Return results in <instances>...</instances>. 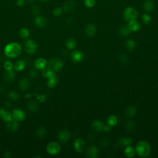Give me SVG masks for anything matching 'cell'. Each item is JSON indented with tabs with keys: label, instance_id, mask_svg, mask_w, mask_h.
<instances>
[{
	"label": "cell",
	"instance_id": "obj_1",
	"mask_svg": "<svg viewBox=\"0 0 158 158\" xmlns=\"http://www.w3.org/2000/svg\"><path fill=\"white\" fill-rule=\"evenodd\" d=\"M4 52L5 55L8 57H17L21 54L22 47L17 43L11 42L6 46Z\"/></svg>",
	"mask_w": 158,
	"mask_h": 158
},
{
	"label": "cell",
	"instance_id": "obj_2",
	"mask_svg": "<svg viewBox=\"0 0 158 158\" xmlns=\"http://www.w3.org/2000/svg\"><path fill=\"white\" fill-rule=\"evenodd\" d=\"M136 154L141 157H147L151 153V146L148 142L141 140L138 141L136 145Z\"/></svg>",
	"mask_w": 158,
	"mask_h": 158
},
{
	"label": "cell",
	"instance_id": "obj_3",
	"mask_svg": "<svg viewBox=\"0 0 158 158\" xmlns=\"http://www.w3.org/2000/svg\"><path fill=\"white\" fill-rule=\"evenodd\" d=\"M138 16V11L133 7L129 6L124 11V17L126 21L128 22L135 21Z\"/></svg>",
	"mask_w": 158,
	"mask_h": 158
},
{
	"label": "cell",
	"instance_id": "obj_4",
	"mask_svg": "<svg viewBox=\"0 0 158 158\" xmlns=\"http://www.w3.org/2000/svg\"><path fill=\"white\" fill-rule=\"evenodd\" d=\"M24 48L25 51L30 55H33L35 53L38 49L37 43L34 40H32L30 39H28L25 42Z\"/></svg>",
	"mask_w": 158,
	"mask_h": 158
},
{
	"label": "cell",
	"instance_id": "obj_5",
	"mask_svg": "<svg viewBox=\"0 0 158 158\" xmlns=\"http://www.w3.org/2000/svg\"><path fill=\"white\" fill-rule=\"evenodd\" d=\"M64 62L59 59H51L48 64V67L51 68L53 71L60 70L64 66Z\"/></svg>",
	"mask_w": 158,
	"mask_h": 158
},
{
	"label": "cell",
	"instance_id": "obj_6",
	"mask_svg": "<svg viewBox=\"0 0 158 158\" xmlns=\"http://www.w3.org/2000/svg\"><path fill=\"white\" fill-rule=\"evenodd\" d=\"M61 150L60 144L57 142L52 141L50 143L47 147V151L50 155H56L59 153Z\"/></svg>",
	"mask_w": 158,
	"mask_h": 158
},
{
	"label": "cell",
	"instance_id": "obj_7",
	"mask_svg": "<svg viewBox=\"0 0 158 158\" xmlns=\"http://www.w3.org/2000/svg\"><path fill=\"white\" fill-rule=\"evenodd\" d=\"M70 137L69 131L66 129H62L59 131L58 134V139L62 143L68 142Z\"/></svg>",
	"mask_w": 158,
	"mask_h": 158
},
{
	"label": "cell",
	"instance_id": "obj_8",
	"mask_svg": "<svg viewBox=\"0 0 158 158\" xmlns=\"http://www.w3.org/2000/svg\"><path fill=\"white\" fill-rule=\"evenodd\" d=\"M12 117L17 121H22L25 119V114L22 110L16 109L13 111Z\"/></svg>",
	"mask_w": 158,
	"mask_h": 158
},
{
	"label": "cell",
	"instance_id": "obj_9",
	"mask_svg": "<svg viewBox=\"0 0 158 158\" xmlns=\"http://www.w3.org/2000/svg\"><path fill=\"white\" fill-rule=\"evenodd\" d=\"M75 149L78 153H82L85 148V141L82 138H77L74 142Z\"/></svg>",
	"mask_w": 158,
	"mask_h": 158
},
{
	"label": "cell",
	"instance_id": "obj_10",
	"mask_svg": "<svg viewBox=\"0 0 158 158\" xmlns=\"http://www.w3.org/2000/svg\"><path fill=\"white\" fill-rule=\"evenodd\" d=\"M70 57L72 60L75 62H80L83 61V55L80 51H74L70 55Z\"/></svg>",
	"mask_w": 158,
	"mask_h": 158
},
{
	"label": "cell",
	"instance_id": "obj_11",
	"mask_svg": "<svg viewBox=\"0 0 158 158\" xmlns=\"http://www.w3.org/2000/svg\"><path fill=\"white\" fill-rule=\"evenodd\" d=\"M143 8L144 11L147 12H152L155 8L154 2L153 0H146L143 3Z\"/></svg>",
	"mask_w": 158,
	"mask_h": 158
},
{
	"label": "cell",
	"instance_id": "obj_12",
	"mask_svg": "<svg viewBox=\"0 0 158 158\" xmlns=\"http://www.w3.org/2000/svg\"><path fill=\"white\" fill-rule=\"evenodd\" d=\"M85 32L87 36L90 37H93L95 35L96 33V26L93 24H89L86 26V27H85Z\"/></svg>",
	"mask_w": 158,
	"mask_h": 158
},
{
	"label": "cell",
	"instance_id": "obj_13",
	"mask_svg": "<svg viewBox=\"0 0 158 158\" xmlns=\"http://www.w3.org/2000/svg\"><path fill=\"white\" fill-rule=\"evenodd\" d=\"M99 151L95 146L91 145L87 148V156L89 158H96L98 156Z\"/></svg>",
	"mask_w": 158,
	"mask_h": 158
},
{
	"label": "cell",
	"instance_id": "obj_14",
	"mask_svg": "<svg viewBox=\"0 0 158 158\" xmlns=\"http://www.w3.org/2000/svg\"><path fill=\"white\" fill-rule=\"evenodd\" d=\"M34 22L35 25L40 28H43L47 25V19L42 16H36L34 19Z\"/></svg>",
	"mask_w": 158,
	"mask_h": 158
},
{
	"label": "cell",
	"instance_id": "obj_15",
	"mask_svg": "<svg viewBox=\"0 0 158 158\" xmlns=\"http://www.w3.org/2000/svg\"><path fill=\"white\" fill-rule=\"evenodd\" d=\"M35 68L37 69H43L47 65V62L45 59L40 57L37 59L34 62Z\"/></svg>",
	"mask_w": 158,
	"mask_h": 158
},
{
	"label": "cell",
	"instance_id": "obj_16",
	"mask_svg": "<svg viewBox=\"0 0 158 158\" xmlns=\"http://www.w3.org/2000/svg\"><path fill=\"white\" fill-rule=\"evenodd\" d=\"M75 1L74 0H68L63 6V10L65 12H70L74 10L75 8Z\"/></svg>",
	"mask_w": 158,
	"mask_h": 158
},
{
	"label": "cell",
	"instance_id": "obj_17",
	"mask_svg": "<svg viewBox=\"0 0 158 158\" xmlns=\"http://www.w3.org/2000/svg\"><path fill=\"white\" fill-rule=\"evenodd\" d=\"M17 122L18 121L12 119L11 121L8 122L7 124H6V127L11 131H16L19 127V125Z\"/></svg>",
	"mask_w": 158,
	"mask_h": 158
},
{
	"label": "cell",
	"instance_id": "obj_18",
	"mask_svg": "<svg viewBox=\"0 0 158 158\" xmlns=\"http://www.w3.org/2000/svg\"><path fill=\"white\" fill-rule=\"evenodd\" d=\"M103 127H104L103 122L99 120H96L91 124L92 129H93V130H94L95 131H97V132L101 131L103 129Z\"/></svg>",
	"mask_w": 158,
	"mask_h": 158
},
{
	"label": "cell",
	"instance_id": "obj_19",
	"mask_svg": "<svg viewBox=\"0 0 158 158\" xmlns=\"http://www.w3.org/2000/svg\"><path fill=\"white\" fill-rule=\"evenodd\" d=\"M30 85V80L27 78H22L19 83V86L22 91L27 90L29 88Z\"/></svg>",
	"mask_w": 158,
	"mask_h": 158
},
{
	"label": "cell",
	"instance_id": "obj_20",
	"mask_svg": "<svg viewBox=\"0 0 158 158\" xmlns=\"http://www.w3.org/2000/svg\"><path fill=\"white\" fill-rule=\"evenodd\" d=\"M15 74L14 72L11 70H6L4 75V78L6 82H12L14 81L15 78Z\"/></svg>",
	"mask_w": 158,
	"mask_h": 158
},
{
	"label": "cell",
	"instance_id": "obj_21",
	"mask_svg": "<svg viewBox=\"0 0 158 158\" xmlns=\"http://www.w3.org/2000/svg\"><path fill=\"white\" fill-rule=\"evenodd\" d=\"M128 27L130 29V30L132 32H136L140 29V25L138 23L136 20L133 21H131L129 22V24L127 25Z\"/></svg>",
	"mask_w": 158,
	"mask_h": 158
},
{
	"label": "cell",
	"instance_id": "obj_22",
	"mask_svg": "<svg viewBox=\"0 0 158 158\" xmlns=\"http://www.w3.org/2000/svg\"><path fill=\"white\" fill-rule=\"evenodd\" d=\"M48 79V80L47 81V85L49 88H52L56 86V85L58 83V78L56 75L54 74L52 77Z\"/></svg>",
	"mask_w": 158,
	"mask_h": 158
},
{
	"label": "cell",
	"instance_id": "obj_23",
	"mask_svg": "<svg viewBox=\"0 0 158 158\" xmlns=\"http://www.w3.org/2000/svg\"><path fill=\"white\" fill-rule=\"evenodd\" d=\"M136 109L134 106H129L126 109V111H125V114L129 118L133 117L136 115Z\"/></svg>",
	"mask_w": 158,
	"mask_h": 158
},
{
	"label": "cell",
	"instance_id": "obj_24",
	"mask_svg": "<svg viewBox=\"0 0 158 158\" xmlns=\"http://www.w3.org/2000/svg\"><path fill=\"white\" fill-rule=\"evenodd\" d=\"M132 143V140L131 138L127 137V138H121L119 140H118V143L121 147H126L129 146L130 144Z\"/></svg>",
	"mask_w": 158,
	"mask_h": 158
},
{
	"label": "cell",
	"instance_id": "obj_25",
	"mask_svg": "<svg viewBox=\"0 0 158 158\" xmlns=\"http://www.w3.org/2000/svg\"><path fill=\"white\" fill-rule=\"evenodd\" d=\"M131 31L130 30L128 25H124L119 30V34L122 37H127L130 34Z\"/></svg>",
	"mask_w": 158,
	"mask_h": 158
},
{
	"label": "cell",
	"instance_id": "obj_26",
	"mask_svg": "<svg viewBox=\"0 0 158 158\" xmlns=\"http://www.w3.org/2000/svg\"><path fill=\"white\" fill-rule=\"evenodd\" d=\"M135 149L131 146H127V147L125 149L124 153L127 157H132L135 154Z\"/></svg>",
	"mask_w": 158,
	"mask_h": 158
},
{
	"label": "cell",
	"instance_id": "obj_27",
	"mask_svg": "<svg viewBox=\"0 0 158 158\" xmlns=\"http://www.w3.org/2000/svg\"><path fill=\"white\" fill-rule=\"evenodd\" d=\"M27 108L29 111L33 113L37 112L39 109V105L35 101H30L27 104Z\"/></svg>",
	"mask_w": 158,
	"mask_h": 158
},
{
	"label": "cell",
	"instance_id": "obj_28",
	"mask_svg": "<svg viewBox=\"0 0 158 158\" xmlns=\"http://www.w3.org/2000/svg\"><path fill=\"white\" fill-rule=\"evenodd\" d=\"M25 62L23 60H19L17 61H16V62L15 63L14 65V69H15V70L19 72V71H22L24 69L25 67Z\"/></svg>",
	"mask_w": 158,
	"mask_h": 158
},
{
	"label": "cell",
	"instance_id": "obj_29",
	"mask_svg": "<svg viewBox=\"0 0 158 158\" xmlns=\"http://www.w3.org/2000/svg\"><path fill=\"white\" fill-rule=\"evenodd\" d=\"M76 40L74 38H69L66 43H65V46H66V48L70 50H73L76 46Z\"/></svg>",
	"mask_w": 158,
	"mask_h": 158
},
{
	"label": "cell",
	"instance_id": "obj_30",
	"mask_svg": "<svg viewBox=\"0 0 158 158\" xmlns=\"http://www.w3.org/2000/svg\"><path fill=\"white\" fill-rule=\"evenodd\" d=\"M42 74L45 77L49 78L53 75L55 74H54V71L52 70L51 68H50L49 67H47V68L45 67L44 69H42Z\"/></svg>",
	"mask_w": 158,
	"mask_h": 158
},
{
	"label": "cell",
	"instance_id": "obj_31",
	"mask_svg": "<svg viewBox=\"0 0 158 158\" xmlns=\"http://www.w3.org/2000/svg\"><path fill=\"white\" fill-rule=\"evenodd\" d=\"M108 124L111 127H114L116 126L118 122V119L117 116L114 115H111L108 118Z\"/></svg>",
	"mask_w": 158,
	"mask_h": 158
},
{
	"label": "cell",
	"instance_id": "obj_32",
	"mask_svg": "<svg viewBox=\"0 0 158 158\" xmlns=\"http://www.w3.org/2000/svg\"><path fill=\"white\" fill-rule=\"evenodd\" d=\"M125 126H126V129L127 130L129 131H132L135 129V123L133 121L129 120L126 122Z\"/></svg>",
	"mask_w": 158,
	"mask_h": 158
},
{
	"label": "cell",
	"instance_id": "obj_33",
	"mask_svg": "<svg viewBox=\"0 0 158 158\" xmlns=\"http://www.w3.org/2000/svg\"><path fill=\"white\" fill-rule=\"evenodd\" d=\"M126 47L129 51H133L136 47V43L132 39H129L126 42Z\"/></svg>",
	"mask_w": 158,
	"mask_h": 158
},
{
	"label": "cell",
	"instance_id": "obj_34",
	"mask_svg": "<svg viewBox=\"0 0 158 158\" xmlns=\"http://www.w3.org/2000/svg\"><path fill=\"white\" fill-rule=\"evenodd\" d=\"M1 118L4 121L8 122L11 121L13 119L12 114H11L9 111H5L1 116Z\"/></svg>",
	"mask_w": 158,
	"mask_h": 158
},
{
	"label": "cell",
	"instance_id": "obj_35",
	"mask_svg": "<svg viewBox=\"0 0 158 158\" xmlns=\"http://www.w3.org/2000/svg\"><path fill=\"white\" fill-rule=\"evenodd\" d=\"M47 134V131L46 130V129L43 127H40L37 130V136L38 138H43L44 136H46Z\"/></svg>",
	"mask_w": 158,
	"mask_h": 158
},
{
	"label": "cell",
	"instance_id": "obj_36",
	"mask_svg": "<svg viewBox=\"0 0 158 158\" xmlns=\"http://www.w3.org/2000/svg\"><path fill=\"white\" fill-rule=\"evenodd\" d=\"M30 35V31L27 28H22L19 31V35L23 38H27Z\"/></svg>",
	"mask_w": 158,
	"mask_h": 158
},
{
	"label": "cell",
	"instance_id": "obj_37",
	"mask_svg": "<svg viewBox=\"0 0 158 158\" xmlns=\"http://www.w3.org/2000/svg\"><path fill=\"white\" fill-rule=\"evenodd\" d=\"M141 19L143 22L146 25L149 24L151 22V17L148 14H143L141 16Z\"/></svg>",
	"mask_w": 158,
	"mask_h": 158
},
{
	"label": "cell",
	"instance_id": "obj_38",
	"mask_svg": "<svg viewBox=\"0 0 158 158\" xmlns=\"http://www.w3.org/2000/svg\"><path fill=\"white\" fill-rule=\"evenodd\" d=\"M96 4V0H85L84 4L87 8H93Z\"/></svg>",
	"mask_w": 158,
	"mask_h": 158
},
{
	"label": "cell",
	"instance_id": "obj_39",
	"mask_svg": "<svg viewBox=\"0 0 158 158\" xmlns=\"http://www.w3.org/2000/svg\"><path fill=\"white\" fill-rule=\"evenodd\" d=\"M19 94L15 91H11L8 94V97L11 100L16 101L19 98Z\"/></svg>",
	"mask_w": 158,
	"mask_h": 158
},
{
	"label": "cell",
	"instance_id": "obj_40",
	"mask_svg": "<svg viewBox=\"0 0 158 158\" xmlns=\"http://www.w3.org/2000/svg\"><path fill=\"white\" fill-rule=\"evenodd\" d=\"M4 68L6 70H11L14 68V65L10 61H6L4 64Z\"/></svg>",
	"mask_w": 158,
	"mask_h": 158
},
{
	"label": "cell",
	"instance_id": "obj_41",
	"mask_svg": "<svg viewBox=\"0 0 158 158\" xmlns=\"http://www.w3.org/2000/svg\"><path fill=\"white\" fill-rule=\"evenodd\" d=\"M119 60L121 62H122V63L125 64L127 63L129 61V57L128 56L124 53V52H122V53L120 54L119 57Z\"/></svg>",
	"mask_w": 158,
	"mask_h": 158
},
{
	"label": "cell",
	"instance_id": "obj_42",
	"mask_svg": "<svg viewBox=\"0 0 158 158\" xmlns=\"http://www.w3.org/2000/svg\"><path fill=\"white\" fill-rule=\"evenodd\" d=\"M62 13V9L61 8H56L52 11V14L56 17L60 16Z\"/></svg>",
	"mask_w": 158,
	"mask_h": 158
},
{
	"label": "cell",
	"instance_id": "obj_43",
	"mask_svg": "<svg viewBox=\"0 0 158 158\" xmlns=\"http://www.w3.org/2000/svg\"><path fill=\"white\" fill-rule=\"evenodd\" d=\"M31 12L34 14H38L40 12V8L37 5L32 6V7L31 8Z\"/></svg>",
	"mask_w": 158,
	"mask_h": 158
},
{
	"label": "cell",
	"instance_id": "obj_44",
	"mask_svg": "<svg viewBox=\"0 0 158 158\" xmlns=\"http://www.w3.org/2000/svg\"><path fill=\"white\" fill-rule=\"evenodd\" d=\"M38 71L36 69H32L29 72V75L32 77V78H35L38 76Z\"/></svg>",
	"mask_w": 158,
	"mask_h": 158
},
{
	"label": "cell",
	"instance_id": "obj_45",
	"mask_svg": "<svg viewBox=\"0 0 158 158\" xmlns=\"http://www.w3.org/2000/svg\"><path fill=\"white\" fill-rule=\"evenodd\" d=\"M25 3V0H17L16 1V4L19 7H22Z\"/></svg>",
	"mask_w": 158,
	"mask_h": 158
},
{
	"label": "cell",
	"instance_id": "obj_46",
	"mask_svg": "<svg viewBox=\"0 0 158 158\" xmlns=\"http://www.w3.org/2000/svg\"><path fill=\"white\" fill-rule=\"evenodd\" d=\"M103 130L105 132H109V131L111 130V126L108 124V125H104Z\"/></svg>",
	"mask_w": 158,
	"mask_h": 158
},
{
	"label": "cell",
	"instance_id": "obj_47",
	"mask_svg": "<svg viewBox=\"0 0 158 158\" xmlns=\"http://www.w3.org/2000/svg\"><path fill=\"white\" fill-rule=\"evenodd\" d=\"M109 144V142L107 140H103L101 141V145L103 147H106Z\"/></svg>",
	"mask_w": 158,
	"mask_h": 158
},
{
	"label": "cell",
	"instance_id": "obj_48",
	"mask_svg": "<svg viewBox=\"0 0 158 158\" xmlns=\"http://www.w3.org/2000/svg\"><path fill=\"white\" fill-rule=\"evenodd\" d=\"M5 111V110L3 108H0V117H1L3 114L4 113V112Z\"/></svg>",
	"mask_w": 158,
	"mask_h": 158
},
{
	"label": "cell",
	"instance_id": "obj_49",
	"mask_svg": "<svg viewBox=\"0 0 158 158\" xmlns=\"http://www.w3.org/2000/svg\"><path fill=\"white\" fill-rule=\"evenodd\" d=\"M4 156H5L6 157H7V158L10 157V156H11L10 153H5V154H4Z\"/></svg>",
	"mask_w": 158,
	"mask_h": 158
},
{
	"label": "cell",
	"instance_id": "obj_50",
	"mask_svg": "<svg viewBox=\"0 0 158 158\" xmlns=\"http://www.w3.org/2000/svg\"><path fill=\"white\" fill-rule=\"evenodd\" d=\"M35 1V0H27V1L29 3H33Z\"/></svg>",
	"mask_w": 158,
	"mask_h": 158
},
{
	"label": "cell",
	"instance_id": "obj_51",
	"mask_svg": "<svg viewBox=\"0 0 158 158\" xmlns=\"http://www.w3.org/2000/svg\"><path fill=\"white\" fill-rule=\"evenodd\" d=\"M42 1H49V0H42Z\"/></svg>",
	"mask_w": 158,
	"mask_h": 158
},
{
	"label": "cell",
	"instance_id": "obj_52",
	"mask_svg": "<svg viewBox=\"0 0 158 158\" xmlns=\"http://www.w3.org/2000/svg\"><path fill=\"white\" fill-rule=\"evenodd\" d=\"M0 61H1V57H0Z\"/></svg>",
	"mask_w": 158,
	"mask_h": 158
}]
</instances>
